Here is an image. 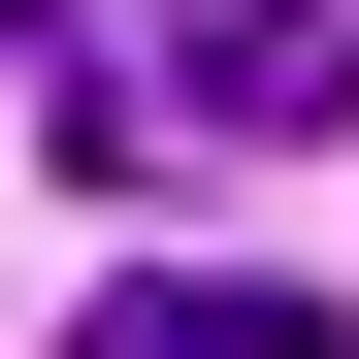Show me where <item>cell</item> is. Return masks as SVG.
I'll list each match as a JSON object with an SVG mask.
<instances>
[{"mask_svg":"<svg viewBox=\"0 0 359 359\" xmlns=\"http://www.w3.org/2000/svg\"><path fill=\"white\" fill-rule=\"evenodd\" d=\"M163 98H196V131H359V0H196Z\"/></svg>","mask_w":359,"mask_h":359,"instance_id":"cell-1","label":"cell"},{"mask_svg":"<svg viewBox=\"0 0 359 359\" xmlns=\"http://www.w3.org/2000/svg\"><path fill=\"white\" fill-rule=\"evenodd\" d=\"M66 359H359V327H327V294H196V262H131Z\"/></svg>","mask_w":359,"mask_h":359,"instance_id":"cell-2","label":"cell"}]
</instances>
